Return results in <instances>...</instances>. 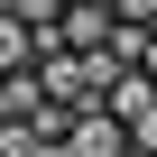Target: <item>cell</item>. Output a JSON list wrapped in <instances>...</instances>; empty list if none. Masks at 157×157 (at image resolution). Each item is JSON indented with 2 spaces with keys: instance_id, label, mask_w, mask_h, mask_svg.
I'll return each mask as SVG.
<instances>
[{
  "instance_id": "cell-1",
  "label": "cell",
  "mask_w": 157,
  "mask_h": 157,
  "mask_svg": "<svg viewBox=\"0 0 157 157\" xmlns=\"http://www.w3.org/2000/svg\"><path fill=\"white\" fill-rule=\"evenodd\" d=\"M111 37H120V10L111 0H74L65 10V46L74 56H111Z\"/></svg>"
},
{
  "instance_id": "cell-2",
  "label": "cell",
  "mask_w": 157,
  "mask_h": 157,
  "mask_svg": "<svg viewBox=\"0 0 157 157\" xmlns=\"http://www.w3.org/2000/svg\"><path fill=\"white\" fill-rule=\"evenodd\" d=\"M65 157H139V139H129V120H111V111H83Z\"/></svg>"
},
{
  "instance_id": "cell-3",
  "label": "cell",
  "mask_w": 157,
  "mask_h": 157,
  "mask_svg": "<svg viewBox=\"0 0 157 157\" xmlns=\"http://www.w3.org/2000/svg\"><path fill=\"white\" fill-rule=\"evenodd\" d=\"M148 111H157V74H148V65H129L120 83H111V120H129V129H139Z\"/></svg>"
},
{
  "instance_id": "cell-4",
  "label": "cell",
  "mask_w": 157,
  "mask_h": 157,
  "mask_svg": "<svg viewBox=\"0 0 157 157\" xmlns=\"http://www.w3.org/2000/svg\"><path fill=\"white\" fill-rule=\"evenodd\" d=\"M120 10V28H157V0H111Z\"/></svg>"
},
{
  "instance_id": "cell-5",
  "label": "cell",
  "mask_w": 157,
  "mask_h": 157,
  "mask_svg": "<svg viewBox=\"0 0 157 157\" xmlns=\"http://www.w3.org/2000/svg\"><path fill=\"white\" fill-rule=\"evenodd\" d=\"M129 139H139V157H157V111H148V120H139Z\"/></svg>"
},
{
  "instance_id": "cell-6",
  "label": "cell",
  "mask_w": 157,
  "mask_h": 157,
  "mask_svg": "<svg viewBox=\"0 0 157 157\" xmlns=\"http://www.w3.org/2000/svg\"><path fill=\"white\" fill-rule=\"evenodd\" d=\"M148 74H157V37H148Z\"/></svg>"
}]
</instances>
